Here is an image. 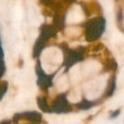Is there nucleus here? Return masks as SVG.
I'll use <instances>...</instances> for the list:
<instances>
[{"label": "nucleus", "mask_w": 124, "mask_h": 124, "mask_svg": "<svg viewBox=\"0 0 124 124\" xmlns=\"http://www.w3.org/2000/svg\"><path fill=\"white\" fill-rule=\"evenodd\" d=\"M83 16L82 15L81 11L79 9H75L71 11V13L68 15L67 20L68 22H71V23H76V22H80L83 20Z\"/></svg>", "instance_id": "20e7f679"}, {"label": "nucleus", "mask_w": 124, "mask_h": 124, "mask_svg": "<svg viewBox=\"0 0 124 124\" xmlns=\"http://www.w3.org/2000/svg\"><path fill=\"white\" fill-rule=\"evenodd\" d=\"M120 111H121V110H120V109L116 110V111H114V113H112V114L111 115V118H115V117H116V116H117L118 115L120 114Z\"/></svg>", "instance_id": "9d476101"}, {"label": "nucleus", "mask_w": 124, "mask_h": 124, "mask_svg": "<svg viewBox=\"0 0 124 124\" xmlns=\"http://www.w3.org/2000/svg\"><path fill=\"white\" fill-rule=\"evenodd\" d=\"M7 90H8V84L7 82H2L0 84V100H2L4 95L6 94Z\"/></svg>", "instance_id": "6e6552de"}, {"label": "nucleus", "mask_w": 124, "mask_h": 124, "mask_svg": "<svg viewBox=\"0 0 124 124\" xmlns=\"http://www.w3.org/2000/svg\"><path fill=\"white\" fill-rule=\"evenodd\" d=\"M10 123H11V122L10 120H4V121L0 122V124H10Z\"/></svg>", "instance_id": "9b49d317"}, {"label": "nucleus", "mask_w": 124, "mask_h": 124, "mask_svg": "<svg viewBox=\"0 0 124 124\" xmlns=\"http://www.w3.org/2000/svg\"><path fill=\"white\" fill-rule=\"evenodd\" d=\"M19 118H25L32 123H39L42 121V115L37 111H25L22 113H18Z\"/></svg>", "instance_id": "7ed1b4c3"}, {"label": "nucleus", "mask_w": 124, "mask_h": 124, "mask_svg": "<svg viewBox=\"0 0 124 124\" xmlns=\"http://www.w3.org/2000/svg\"><path fill=\"white\" fill-rule=\"evenodd\" d=\"M38 105L39 106V108L43 111V112H46V113H48L50 112V108L48 107V102H47L46 99L45 98H42V97H39L38 98Z\"/></svg>", "instance_id": "423d86ee"}, {"label": "nucleus", "mask_w": 124, "mask_h": 124, "mask_svg": "<svg viewBox=\"0 0 124 124\" xmlns=\"http://www.w3.org/2000/svg\"><path fill=\"white\" fill-rule=\"evenodd\" d=\"M50 111L55 113H58V114L67 113L71 111V108L69 106V103L65 94H60V95H58L56 100L54 101Z\"/></svg>", "instance_id": "f257e3e1"}, {"label": "nucleus", "mask_w": 124, "mask_h": 124, "mask_svg": "<svg viewBox=\"0 0 124 124\" xmlns=\"http://www.w3.org/2000/svg\"><path fill=\"white\" fill-rule=\"evenodd\" d=\"M94 103L92 101H89L88 100H83L81 102L76 104V107L80 108L82 110H88L90 108H92L94 106Z\"/></svg>", "instance_id": "0eeeda50"}, {"label": "nucleus", "mask_w": 124, "mask_h": 124, "mask_svg": "<svg viewBox=\"0 0 124 124\" xmlns=\"http://www.w3.org/2000/svg\"><path fill=\"white\" fill-rule=\"evenodd\" d=\"M37 74L38 76V85H39L40 88L42 89H48L52 85V81H53V77L54 75H47L43 73V71L41 69L40 66L38 67L37 69Z\"/></svg>", "instance_id": "f03ea898"}, {"label": "nucleus", "mask_w": 124, "mask_h": 124, "mask_svg": "<svg viewBox=\"0 0 124 124\" xmlns=\"http://www.w3.org/2000/svg\"><path fill=\"white\" fill-rule=\"evenodd\" d=\"M115 89H116V78H114L107 90V96H111V95H113V93L115 91Z\"/></svg>", "instance_id": "1a4fd4ad"}, {"label": "nucleus", "mask_w": 124, "mask_h": 124, "mask_svg": "<svg viewBox=\"0 0 124 124\" xmlns=\"http://www.w3.org/2000/svg\"><path fill=\"white\" fill-rule=\"evenodd\" d=\"M80 60V55L76 52H71L69 54L67 59H66V66L67 67H71L72 66L75 62H78Z\"/></svg>", "instance_id": "39448f33"}]
</instances>
